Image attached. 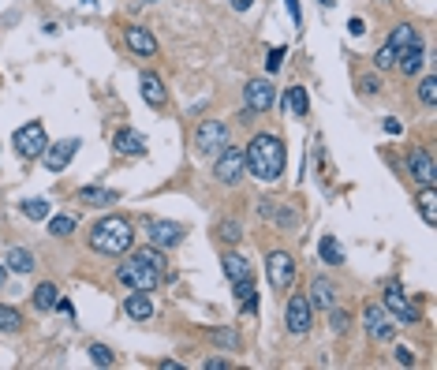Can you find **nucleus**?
Masks as SVG:
<instances>
[{
    "label": "nucleus",
    "instance_id": "f257e3e1",
    "mask_svg": "<svg viewBox=\"0 0 437 370\" xmlns=\"http://www.w3.org/2000/svg\"><path fill=\"white\" fill-rule=\"evenodd\" d=\"M243 157H247V173L255 180L273 183V180L284 176L288 154H284V142L276 135H255V139H250V146L243 150Z\"/></svg>",
    "mask_w": 437,
    "mask_h": 370
},
{
    "label": "nucleus",
    "instance_id": "f03ea898",
    "mask_svg": "<svg viewBox=\"0 0 437 370\" xmlns=\"http://www.w3.org/2000/svg\"><path fill=\"white\" fill-rule=\"evenodd\" d=\"M90 247L98 255H127L135 247V229H131L127 217H101L90 229Z\"/></svg>",
    "mask_w": 437,
    "mask_h": 370
},
{
    "label": "nucleus",
    "instance_id": "7ed1b4c3",
    "mask_svg": "<svg viewBox=\"0 0 437 370\" xmlns=\"http://www.w3.org/2000/svg\"><path fill=\"white\" fill-rule=\"evenodd\" d=\"M161 270H153V266H146V262L139 258H127L120 270H116V281H120L124 288H131V292H153L157 284H161Z\"/></svg>",
    "mask_w": 437,
    "mask_h": 370
},
{
    "label": "nucleus",
    "instance_id": "20e7f679",
    "mask_svg": "<svg viewBox=\"0 0 437 370\" xmlns=\"http://www.w3.org/2000/svg\"><path fill=\"white\" fill-rule=\"evenodd\" d=\"M228 142H232L228 127H224L221 120H206V124H198V131H194V150L202 157H217Z\"/></svg>",
    "mask_w": 437,
    "mask_h": 370
},
{
    "label": "nucleus",
    "instance_id": "39448f33",
    "mask_svg": "<svg viewBox=\"0 0 437 370\" xmlns=\"http://www.w3.org/2000/svg\"><path fill=\"white\" fill-rule=\"evenodd\" d=\"M243 173H247V157H243L240 146H232V142H228V146L217 154V161H214V176L221 183H240Z\"/></svg>",
    "mask_w": 437,
    "mask_h": 370
},
{
    "label": "nucleus",
    "instance_id": "423d86ee",
    "mask_svg": "<svg viewBox=\"0 0 437 370\" xmlns=\"http://www.w3.org/2000/svg\"><path fill=\"white\" fill-rule=\"evenodd\" d=\"M45 146H49V139H45V127L37 124V120L23 124V127L16 131V150H19V157H26V161L42 157V154H45Z\"/></svg>",
    "mask_w": 437,
    "mask_h": 370
},
{
    "label": "nucleus",
    "instance_id": "0eeeda50",
    "mask_svg": "<svg viewBox=\"0 0 437 370\" xmlns=\"http://www.w3.org/2000/svg\"><path fill=\"white\" fill-rule=\"evenodd\" d=\"M266 277H269V284L276 288V292L291 288V281H296V258H291L288 250H273V255L266 258Z\"/></svg>",
    "mask_w": 437,
    "mask_h": 370
},
{
    "label": "nucleus",
    "instance_id": "6e6552de",
    "mask_svg": "<svg viewBox=\"0 0 437 370\" xmlns=\"http://www.w3.org/2000/svg\"><path fill=\"white\" fill-rule=\"evenodd\" d=\"M363 325H366L370 340H392V333H396V325L389 322V314H385L381 303H366L363 307Z\"/></svg>",
    "mask_w": 437,
    "mask_h": 370
},
{
    "label": "nucleus",
    "instance_id": "1a4fd4ad",
    "mask_svg": "<svg viewBox=\"0 0 437 370\" xmlns=\"http://www.w3.org/2000/svg\"><path fill=\"white\" fill-rule=\"evenodd\" d=\"M243 98H247V109L255 112H269L273 101H276V90L269 79H250V83L243 86Z\"/></svg>",
    "mask_w": 437,
    "mask_h": 370
},
{
    "label": "nucleus",
    "instance_id": "9d476101",
    "mask_svg": "<svg viewBox=\"0 0 437 370\" xmlns=\"http://www.w3.org/2000/svg\"><path fill=\"white\" fill-rule=\"evenodd\" d=\"M284 322H288V329L296 337L307 333V329H310V299L307 296H291L284 303Z\"/></svg>",
    "mask_w": 437,
    "mask_h": 370
},
{
    "label": "nucleus",
    "instance_id": "9b49d317",
    "mask_svg": "<svg viewBox=\"0 0 437 370\" xmlns=\"http://www.w3.org/2000/svg\"><path fill=\"white\" fill-rule=\"evenodd\" d=\"M75 150H78V139H60V142H52V146H45L42 161H45L49 173H64V168L71 165Z\"/></svg>",
    "mask_w": 437,
    "mask_h": 370
},
{
    "label": "nucleus",
    "instance_id": "f8f14e48",
    "mask_svg": "<svg viewBox=\"0 0 437 370\" xmlns=\"http://www.w3.org/2000/svg\"><path fill=\"white\" fill-rule=\"evenodd\" d=\"M385 307H389L404 325H415V322H419V311L412 307V299L404 296V288L396 284V281H389V288H385Z\"/></svg>",
    "mask_w": 437,
    "mask_h": 370
},
{
    "label": "nucleus",
    "instance_id": "ddd939ff",
    "mask_svg": "<svg viewBox=\"0 0 437 370\" xmlns=\"http://www.w3.org/2000/svg\"><path fill=\"white\" fill-rule=\"evenodd\" d=\"M146 232H150V243L153 247H176L180 240H183V224H176V221H150L146 224Z\"/></svg>",
    "mask_w": 437,
    "mask_h": 370
},
{
    "label": "nucleus",
    "instance_id": "4468645a",
    "mask_svg": "<svg viewBox=\"0 0 437 370\" xmlns=\"http://www.w3.org/2000/svg\"><path fill=\"white\" fill-rule=\"evenodd\" d=\"M124 42L135 57H157V37L146 26H124Z\"/></svg>",
    "mask_w": 437,
    "mask_h": 370
},
{
    "label": "nucleus",
    "instance_id": "2eb2a0df",
    "mask_svg": "<svg viewBox=\"0 0 437 370\" xmlns=\"http://www.w3.org/2000/svg\"><path fill=\"white\" fill-rule=\"evenodd\" d=\"M407 168H412V176L422 183V187H433V183H437V168H433L426 150H412V154H407Z\"/></svg>",
    "mask_w": 437,
    "mask_h": 370
},
{
    "label": "nucleus",
    "instance_id": "dca6fc26",
    "mask_svg": "<svg viewBox=\"0 0 437 370\" xmlns=\"http://www.w3.org/2000/svg\"><path fill=\"white\" fill-rule=\"evenodd\" d=\"M422 60H426V49H422V42H412V45H404L400 52H396V64H392V68H400L407 79H412V75L422 71Z\"/></svg>",
    "mask_w": 437,
    "mask_h": 370
},
{
    "label": "nucleus",
    "instance_id": "f3484780",
    "mask_svg": "<svg viewBox=\"0 0 437 370\" xmlns=\"http://www.w3.org/2000/svg\"><path fill=\"white\" fill-rule=\"evenodd\" d=\"M310 307L333 311L337 307V284L325 281V277H314V281H310Z\"/></svg>",
    "mask_w": 437,
    "mask_h": 370
},
{
    "label": "nucleus",
    "instance_id": "a211bd4d",
    "mask_svg": "<svg viewBox=\"0 0 437 370\" xmlns=\"http://www.w3.org/2000/svg\"><path fill=\"white\" fill-rule=\"evenodd\" d=\"M124 311H127L131 322H150V318H153V299H150V292H131V296L124 299Z\"/></svg>",
    "mask_w": 437,
    "mask_h": 370
},
{
    "label": "nucleus",
    "instance_id": "6ab92c4d",
    "mask_svg": "<svg viewBox=\"0 0 437 370\" xmlns=\"http://www.w3.org/2000/svg\"><path fill=\"white\" fill-rule=\"evenodd\" d=\"M112 146L120 150L124 157H139V154H146V139L139 135V131H131V127H120V131H116V139H112Z\"/></svg>",
    "mask_w": 437,
    "mask_h": 370
},
{
    "label": "nucleus",
    "instance_id": "aec40b11",
    "mask_svg": "<svg viewBox=\"0 0 437 370\" xmlns=\"http://www.w3.org/2000/svg\"><path fill=\"white\" fill-rule=\"evenodd\" d=\"M139 86H142V98L150 101L153 109H161V105L168 101V94H165V83H161V79H157L153 71H146V75L139 79Z\"/></svg>",
    "mask_w": 437,
    "mask_h": 370
},
{
    "label": "nucleus",
    "instance_id": "412c9836",
    "mask_svg": "<svg viewBox=\"0 0 437 370\" xmlns=\"http://www.w3.org/2000/svg\"><path fill=\"white\" fill-rule=\"evenodd\" d=\"M284 112H288V116H296V120H303V116L310 112L307 90H303V86H288V94H284Z\"/></svg>",
    "mask_w": 437,
    "mask_h": 370
},
{
    "label": "nucleus",
    "instance_id": "4be33fe9",
    "mask_svg": "<svg viewBox=\"0 0 437 370\" xmlns=\"http://www.w3.org/2000/svg\"><path fill=\"white\" fill-rule=\"evenodd\" d=\"M4 266L11 270V273H34V250H26V247H11L8 250V258H4Z\"/></svg>",
    "mask_w": 437,
    "mask_h": 370
},
{
    "label": "nucleus",
    "instance_id": "5701e85b",
    "mask_svg": "<svg viewBox=\"0 0 437 370\" xmlns=\"http://www.w3.org/2000/svg\"><path fill=\"white\" fill-rule=\"evenodd\" d=\"M57 303H60V292H57V284H52V281H45V284L34 288V311L49 314L52 307H57Z\"/></svg>",
    "mask_w": 437,
    "mask_h": 370
},
{
    "label": "nucleus",
    "instance_id": "b1692460",
    "mask_svg": "<svg viewBox=\"0 0 437 370\" xmlns=\"http://www.w3.org/2000/svg\"><path fill=\"white\" fill-rule=\"evenodd\" d=\"M419 214H422V221L430 224H437V187H422L419 191Z\"/></svg>",
    "mask_w": 437,
    "mask_h": 370
},
{
    "label": "nucleus",
    "instance_id": "393cba45",
    "mask_svg": "<svg viewBox=\"0 0 437 370\" xmlns=\"http://www.w3.org/2000/svg\"><path fill=\"white\" fill-rule=\"evenodd\" d=\"M78 198H83L86 206H112L120 195L109 191V187H83V191H78Z\"/></svg>",
    "mask_w": 437,
    "mask_h": 370
},
{
    "label": "nucleus",
    "instance_id": "a878e982",
    "mask_svg": "<svg viewBox=\"0 0 437 370\" xmlns=\"http://www.w3.org/2000/svg\"><path fill=\"white\" fill-rule=\"evenodd\" d=\"M317 255H322L325 266H344V250L333 236H322V243H317Z\"/></svg>",
    "mask_w": 437,
    "mask_h": 370
},
{
    "label": "nucleus",
    "instance_id": "bb28decb",
    "mask_svg": "<svg viewBox=\"0 0 437 370\" xmlns=\"http://www.w3.org/2000/svg\"><path fill=\"white\" fill-rule=\"evenodd\" d=\"M224 277L235 284V281H243V277H250V266H247V258H240V255H224Z\"/></svg>",
    "mask_w": 437,
    "mask_h": 370
},
{
    "label": "nucleus",
    "instance_id": "cd10ccee",
    "mask_svg": "<svg viewBox=\"0 0 437 370\" xmlns=\"http://www.w3.org/2000/svg\"><path fill=\"white\" fill-rule=\"evenodd\" d=\"M412 42H419V34H415V26L412 23H400V26H392V34H389V45L400 52L404 45H412Z\"/></svg>",
    "mask_w": 437,
    "mask_h": 370
},
{
    "label": "nucleus",
    "instance_id": "c85d7f7f",
    "mask_svg": "<svg viewBox=\"0 0 437 370\" xmlns=\"http://www.w3.org/2000/svg\"><path fill=\"white\" fill-rule=\"evenodd\" d=\"M131 258H139V262H146V266H153V270H161V273H165V266H168V262H165V250L153 247V243H150V247H139Z\"/></svg>",
    "mask_w": 437,
    "mask_h": 370
},
{
    "label": "nucleus",
    "instance_id": "c756f323",
    "mask_svg": "<svg viewBox=\"0 0 437 370\" xmlns=\"http://www.w3.org/2000/svg\"><path fill=\"white\" fill-rule=\"evenodd\" d=\"M217 240L221 243H240L243 240V224L240 221H221L217 224Z\"/></svg>",
    "mask_w": 437,
    "mask_h": 370
},
{
    "label": "nucleus",
    "instance_id": "7c9ffc66",
    "mask_svg": "<svg viewBox=\"0 0 437 370\" xmlns=\"http://www.w3.org/2000/svg\"><path fill=\"white\" fill-rule=\"evenodd\" d=\"M16 329H23V318L16 307H4L0 303V333H16Z\"/></svg>",
    "mask_w": 437,
    "mask_h": 370
},
{
    "label": "nucleus",
    "instance_id": "2f4dec72",
    "mask_svg": "<svg viewBox=\"0 0 437 370\" xmlns=\"http://www.w3.org/2000/svg\"><path fill=\"white\" fill-rule=\"evenodd\" d=\"M23 214L30 217V221H45V217H49V202H45V198H26V202H23Z\"/></svg>",
    "mask_w": 437,
    "mask_h": 370
},
{
    "label": "nucleus",
    "instance_id": "473e14b6",
    "mask_svg": "<svg viewBox=\"0 0 437 370\" xmlns=\"http://www.w3.org/2000/svg\"><path fill=\"white\" fill-rule=\"evenodd\" d=\"M419 98H422V105H430V109L437 105V75H426L419 83Z\"/></svg>",
    "mask_w": 437,
    "mask_h": 370
},
{
    "label": "nucleus",
    "instance_id": "72a5a7b5",
    "mask_svg": "<svg viewBox=\"0 0 437 370\" xmlns=\"http://www.w3.org/2000/svg\"><path fill=\"white\" fill-rule=\"evenodd\" d=\"M49 232L52 236H71L75 232V217H49Z\"/></svg>",
    "mask_w": 437,
    "mask_h": 370
},
{
    "label": "nucleus",
    "instance_id": "f704fd0d",
    "mask_svg": "<svg viewBox=\"0 0 437 370\" xmlns=\"http://www.w3.org/2000/svg\"><path fill=\"white\" fill-rule=\"evenodd\" d=\"M90 359H94V366H112L116 355L105 348V345H90Z\"/></svg>",
    "mask_w": 437,
    "mask_h": 370
},
{
    "label": "nucleus",
    "instance_id": "c9c22d12",
    "mask_svg": "<svg viewBox=\"0 0 437 370\" xmlns=\"http://www.w3.org/2000/svg\"><path fill=\"white\" fill-rule=\"evenodd\" d=\"M214 340H217L221 348H228V352L240 348V337H235V329H214Z\"/></svg>",
    "mask_w": 437,
    "mask_h": 370
},
{
    "label": "nucleus",
    "instance_id": "e433bc0d",
    "mask_svg": "<svg viewBox=\"0 0 437 370\" xmlns=\"http://www.w3.org/2000/svg\"><path fill=\"white\" fill-rule=\"evenodd\" d=\"M392 64H396V49L385 42V45L378 49V57H374V68H381V71H385V68H392Z\"/></svg>",
    "mask_w": 437,
    "mask_h": 370
},
{
    "label": "nucleus",
    "instance_id": "4c0bfd02",
    "mask_svg": "<svg viewBox=\"0 0 437 370\" xmlns=\"http://www.w3.org/2000/svg\"><path fill=\"white\" fill-rule=\"evenodd\" d=\"M329 322H333V333H344V329H348V322H351V314L340 311V307H333V311H329Z\"/></svg>",
    "mask_w": 437,
    "mask_h": 370
},
{
    "label": "nucleus",
    "instance_id": "58836bf2",
    "mask_svg": "<svg viewBox=\"0 0 437 370\" xmlns=\"http://www.w3.org/2000/svg\"><path fill=\"white\" fill-rule=\"evenodd\" d=\"M276 224H281V229H296V224H299V217L296 214H291V209H276Z\"/></svg>",
    "mask_w": 437,
    "mask_h": 370
},
{
    "label": "nucleus",
    "instance_id": "ea45409f",
    "mask_svg": "<svg viewBox=\"0 0 437 370\" xmlns=\"http://www.w3.org/2000/svg\"><path fill=\"white\" fill-rule=\"evenodd\" d=\"M284 52H288L284 45H276V49H269V60H266V68H269V71H276V68H281V64H284Z\"/></svg>",
    "mask_w": 437,
    "mask_h": 370
},
{
    "label": "nucleus",
    "instance_id": "a19ab883",
    "mask_svg": "<svg viewBox=\"0 0 437 370\" xmlns=\"http://www.w3.org/2000/svg\"><path fill=\"white\" fill-rule=\"evenodd\" d=\"M255 209H258V217H262V221H269V217L276 214V202H273V198H262V202H258Z\"/></svg>",
    "mask_w": 437,
    "mask_h": 370
},
{
    "label": "nucleus",
    "instance_id": "79ce46f5",
    "mask_svg": "<svg viewBox=\"0 0 437 370\" xmlns=\"http://www.w3.org/2000/svg\"><path fill=\"white\" fill-rule=\"evenodd\" d=\"M232 288H235V296H240V299H250V296H255V284H250V277H243V281H235Z\"/></svg>",
    "mask_w": 437,
    "mask_h": 370
},
{
    "label": "nucleus",
    "instance_id": "37998d69",
    "mask_svg": "<svg viewBox=\"0 0 437 370\" xmlns=\"http://www.w3.org/2000/svg\"><path fill=\"white\" fill-rule=\"evenodd\" d=\"M396 363H400V366H415V355L407 348H396Z\"/></svg>",
    "mask_w": 437,
    "mask_h": 370
},
{
    "label": "nucleus",
    "instance_id": "c03bdc74",
    "mask_svg": "<svg viewBox=\"0 0 437 370\" xmlns=\"http://www.w3.org/2000/svg\"><path fill=\"white\" fill-rule=\"evenodd\" d=\"M288 4V11H291V23L296 26H303V11H299V0H284Z\"/></svg>",
    "mask_w": 437,
    "mask_h": 370
},
{
    "label": "nucleus",
    "instance_id": "a18cd8bd",
    "mask_svg": "<svg viewBox=\"0 0 437 370\" xmlns=\"http://www.w3.org/2000/svg\"><path fill=\"white\" fill-rule=\"evenodd\" d=\"M359 90H363V94H374V90H378V79H374V75L359 79Z\"/></svg>",
    "mask_w": 437,
    "mask_h": 370
},
{
    "label": "nucleus",
    "instance_id": "49530a36",
    "mask_svg": "<svg viewBox=\"0 0 437 370\" xmlns=\"http://www.w3.org/2000/svg\"><path fill=\"white\" fill-rule=\"evenodd\" d=\"M348 30H351V34H363V30H366V23H363V19H351V23H348Z\"/></svg>",
    "mask_w": 437,
    "mask_h": 370
},
{
    "label": "nucleus",
    "instance_id": "de8ad7c7",
    "mask_svg": "<svg viewBox=\"0 0 437 370\" xmlns=\"http://www.w3.org/2000/svg\"><path fill=\"white\" fill-rule=\"evenodd\" d=\"M206 370H228V363H224V359H209Z\"/></svg>",
    "mask_w": 437,
    "mask_h": 370
},
{
    "label": "nucleus",
    "instance_id": "09e8293b",
    "mask_svg": "<svg viewBox=\"0 0 437 370\" xmlns=\"http://www.w3.org/2000/svg\"><path fill=\"white\" fill-rule=\"evenodd\" d=\"M385 131L389 135H400V120H385Z\"/></svg>",
    "mask_w": 437,
    "mask_h": 370
},
{
    "label": "nucleus",
    "instance_id": "8fccbe9b",
    "mask_svg": "<svg viewBox=\"0 0 437 370\" xmlns=\"http://www.w3.org/2000/svg\"><path fill=\"white\" fill-rule=\"evenodd\" d=\"M250 4H255V0H232V8H235V11H247Z\"/></svg>",
    "mask_w": 437,
    "mask_h": 370
},
{
    "label": "nucleus",
    "instance_id": "3c124183",
    "mask_svg": "<svg viewBox=\"0 0 437 370\" xmlns=\"http://www.w3.org/2000/svg\"><path fill=\"white\" fill-rule=\"evenodd\" d=\"M4 277H8V266H4V262H0V284H4Z\"/></svg>",
    "mask_w": 437,
    "mask_h": 370
},
{
    "label": "nucleus",
    "instance_id": "603ef678",
    "mask_svg": "<svg viewBox=\"0 0 437 370\" xmlns=\"http://www.w3.org/2000/svg\"><path fill=\"white\" fill-rule=\"evenodd\" d=\"M150 4H153V0H150Z\"/></svg>",
    "mask_w": 437,
    "mask_h": 370
}]
</instances>
